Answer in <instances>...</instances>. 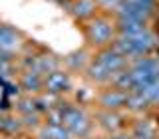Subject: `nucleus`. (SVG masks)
I'll use <instances>...</instances> for the list:
<instances>
[{
	"mask_svg": "<svg viewBox=\"0 0 159 139\" xmlns=\"http://www.w3.org/2000/svg\"><path fill=\"white\" fill-rule=\"evenodd\" d=\"M155 46H157V36L151 34L149 30H143V32L135 34V36H121L116 42L113 50H117L125 58H133V56L147 54L149 50H153Z\"/></svg>",
	"mask_w": 159,
	"mask_h": 139,
	"instance_id": "f257e3e1",
	"label": "nucleus"
},
{
	"mask_svg": "<svg viewBox=\"0 0 159 139\" xmlns=\"http://www.w3.org/2000/svg\"><path fill=\"white\" fill-rule=\"evenodd\" d=\"M153 2H119L117 4V20L125 22V20H133V22H145V18L151 14Z\"/></svg>",
	"mask_w": 159,
	"mask_h": 139,
	"instance_id": "f03ea898",
	"label": "nucleus"
},
{
	"mask_svg": "<svg viewBox=\"0 0 159 139\" xmlns=\"http://www.w3.org/2000/svg\"><path fill=\"white\" fill-rule=\"evenodd\" d=\"M62 125L74 135H84L88 131V119L76 107H64V121Z\"/></svg>",
	"mask_w": 159,
	"mask_h": 139,
	"instance_id": "7ed1b4c3",
	"label": "nucleus"
},
{
	"mask_svg": "<svg viewBox=\"0 0 159 139\" xmlns=\"http://www.w3.org/2000/svg\"><path fill=\"white\" fill-rule=\"evenodd\" d=\"M96 60L107 70L109 74H111V76H113V74H117L119 70L125 66V56H121L117 50H106V52H102Z\"/></svg>",
	"mask_w": 159,
	"mask_h": 139,
	"instance_id": "20e7f679",
	"label": "nucleus"
},
{
	"mask_svg": "<svg viewBox=\"0 0 159 139\" xmlns=\"http://www.w3.org/2000/svg\"><path fill=\"white\" fill-rule=\"evenodd\" d=\"M88 36L93 44H106L111 38V24H107L106 20H96L88 26Z\"/></svg>",
	"mask_w": 159,
	"mask_h": 139,
	"instance_id": "39448f33",
	"label": "nucleus"
},
{
	"mask_svg": "<svg viewBox=\"0 0 159 139\" xmlns=\"http://www.w3.org/2000/svg\"><path fill=\"white\" fill-rule=\"evenodd\" d=\"M26 68L30 70V72H36V74H40V76H42V74H52L54 70L58 68V62L56 60H54L52 56H38V58H32V60H26Z\"/></svg>",
	"mask_w": 159,
	"mask_h": 139,
	"instance_id": "423d86ee",
	"label": "nucleus"
},
{
	"mask_svg": "<svg viewBox=\"0 0 159 139\" xmlns=\"http://www.w3.org/2000/svg\"><path fill=\"white\" fill-rule=\"evenodd\" d=\"M44 86L50 93H60V92H66L70 87V78L66 74L58 72V70H54L52 74H48L46 79H44Z\"/></svg>",
	"mask_w": 159,
	"mask_h": 139,
	"instance_id": "0eeeda50",
	"label": "nucleus"
},
{
	"mask_svg": "<svg viewBox=\"0 0 159 139\" xmlns=\"http://www.w3.org/2000/svg\"><path fill=\"white\" fill-rule=\"evenodd\" d=\"M127 99V93L121 92V89H107L106 93H102L99 97V103H102L106 109H116V107H121Z\"/></svg>",
	"mask_w": 159,
	"mask_h": 139,
	"instance_id": "6e6552de",
	"label": "nucleus"
},
{
	"mask_svg": "<svg viewBox=\"0 0 159 139\" xmlns=\"http://www.w3.org/2000/svg\"><path fill=\"white\" fill-rule=\"evenodd\" d=\"M18 44H20V38H18V34L14 32L12 28L0 26V50L10 52V50L18 48Z\"/></svg>",
	"mask_w": 159,
	"mask_h": 139,
	"instance_id": "1a4fd4ad",
	"label": "nucleus"
},
{
	"mask_svg": "<svg viewBox=\"0 0 159 139\" xmlns=\"http://www.w3.org/2000/svg\"><path fill=\"white\" fill-rule=\"evenodd\" d=\"M40 139H70V131L64 125H46L40 131Z\"/></svg>",
	"mask_w": 159,
	"mask_h": 139,
	"instance_id": "9d476101",
	"label": "nucleus"
},
{
	"mask_svg": "<svg viewBox=\"0 0 159 139\" xmlns=\"http://www.w3.org/2000/svg\"><path fill=\"white\" fill-rule=\"evenodd\" d=\"M155 135V129L149 121H137L135 127H133V139H153Z\"/></svg>",
	"mask_w": 159,
	"mask_h": 139,
	"instance_id": "9b49d317",
	"label": "nucleus"
},
{
	"mask_svg": "<svg viewBox=\"0 0 159 139\" xmlns=\"http://www.w3.org/2000/svg\"><path fill=\"white\" fill-rule=\"evenodd\" d=\"M88 76L92 78V79H96V82H107V79L111 78V74H109L107 70L96 60V62L89 64V68H88Z\"/></svg>",
	"mask_w": 159,
	"mask_h": 139,
	"instance_id": "f8f14e48",
	"label": "nucleus"
},
{
	"mask_svg": "<svg viewBox=\"0 0 159 139\" xmlns=\"http://www.w3.org/2000/svg\"><path fill=\"white\" fill-rule=\"evenodd\" d=\"M22 87L26 92H38L42 87V76L28 70V74H24V78H22Z\"/></svg>",
	"mask_w": 159,
	"mask_h": 139,
	"instance_id": "ddd939ff",
	"label": "nucleus"
},
{
	"mask_svg": "<svg viewBox=\"0 0 159 139\" xmlns=\"http://www.w3.org/2000/svg\"><path fill=\"white\" fill-rule=\"evenodd\" d=\"M131 70H135V72H153V70H159V60L157 58H137Z\"/></svg>",
	"mask_w": 159,
	"mask_h": 139,
	"instance_id": "4468645a",
	"label": "nucleus"
},
{
	"mask_svg": "<svg viewBox=\"0 0 159 139\" xmlns=\"http://www.w3.org/2000/svg\"><path fill=\"white\" fill-rule=\"evenodd\" d=\"M143 30H145L143 22H133V20L119 22V32H121V36H135V34L143 32Z\"/></svg>",
	"mask_w": 159,
	"mask_h": 139,
	"instance_id": "2eb2a0df",
	"label": "nucleus"
},
{
	"mask_svg": "<svg viewBox=\"0 0 159 139\" xmlns=\"http://www.w3.org/2000/svg\"><path fill=\"white\" fill-rule=\"evenodd\" d=\"M111 78H113V83H116L119 89H129V92L133 89V76H131V70H127V72H121V74H117V76H111Z\"/></svg>",
	"mask_w": 159,
	"mask_h": 139,
	"instance_id": "dca6fc26",
	"label": "nucleus"
},
{
	"mask_svg": "<svg viewBox=\"0 0 159 139\" xmlns=\"http://www.w3.org/2000/svg\"><path fill=\"white\" fill-rule=\"evenodd\" d=\"M74 14H76L78 18H88L89 14L93 12V2L92 0H78L76 4L72 6Z\"/></svg>",
	"mask_w": 159,
	"mask_h": 139,
	"instance_id": "f3484780",
	"label": "nucleus"
},
{
	"mask_svg": "<svg viewBox=\"0 0 159 139\" xmlns=\"http://www.w3.org/2000/svg\"><path fill=\"white\" fill-rule=\"evenodd\" d=\"M125 103H127V107L129 109H133V111H139V109H143L147 105V99L141 96V93H137V92H131L127 96V99H125Z\"/></svg>",
	"mask_w": 159,
	"mask_h": 139,
	"instance_id": "a211bd4d",
	"label": "nucleus"
},
{
	"mask_svg": "<svg viewBox=\"0 0 159 139\" xmlns=\"http://www.w3.org/2000/svg\"><path fill=\"white\" fill-rule=\"evenodd\" d=\"M137 93H141V96L145 97L149 103H157V101H159V82L151 83V86H147L145 89H141V92H137Z\"/></svg>",
	"mask_w": 159,
	"mask_h": 139,
	"instance_id": "6ab92c4d",
	"label": "nucleus"
},
{
	"mask_svg": "<svg viewBox=\"0 0 159 139\" xmlns=\"http://www.w3.org/2000/svg\"><path fill=\"white\" fill-rule=\"evenodd\" d=\"M20 129V121L14 117H0V131H6V133H14Z\"/></svg>",
	"mask_w": 159,
	"mask_h": 139,
	"instance_id": "aec40b11",
	"label": "nucleus"
},
{
	"mask_svg": "<svg viewBox=\"0 0 159 139\" xmlns=\"http://www.w3.org/2000/svg\"><path fill=\"white\" fill-rule=\"evenodd\" d=\"M48 121H50V125H62V121H64V105L48 111Z\"/></svg>",
	"mask_w": 159,
	"mask_h": 139,
	"instance_id": "412c9836",
	"label": "nucleus"
},
{
	"mask_svg": "<svg viewBox=\"0 0 159 139\" xmlns=\"http://www.w3.org/2000/svg\"><path fill=\"white\" fill-rule=\"evenodd\" d=\"M102 125L106 129H116L119 125V117L116 113H103L102 115Z\"/></svg>",
	"mask_w": 159,
	"mask_h": 139,
	"instance_id": "4be33fe9",
	"label": "nucleus"
},
{
	"mask_svg": "<svg viewBox=\"0 0 159 139\" xmlns=\"http://www.w3.org/2000/svg\"><path fill=\"white\" fill-rule=\"evenodd\" d=\"M66 62H68L72 68H80L84 62H86V54H84V52H80V54H74V56H70V58L66 60Z\"/></svg>",
	"mask_w": 159,
	"mask_h": 139,
	"instance_id": "5701e85b",
	"label": "nucleus"
},
{
	"mask_svg": "<svg viewBox=\"0 0 159 139\" xmlns=\"http://www.w3.org/2000/svg\"><path fill=\"white\" fill-rule=\"evenodd\" d=\"M50 99L48 97H40V99H36V101H34V109H36V111H50Z\"/></svg>",
	"mask_w": 159,
	"mask_h": 139,
	"instance_id": "b1692460",
	"label": "nucleus"
},
{
	"mask_svg": "<svg viewBox=\"0 0 159 139\" xmlns=\"http://www.w3.org/2000/svg\"><path fill=\"white\" fill-rule=\"evenodd\" d=\"M18 109L24 113V115H26V113H32V111H36V109H34V101H20Z\"/></svg>",
	"mask_w": 159,
	"mask_h": 139,
	"instance_id": "393cba45",
	"label": "nucleus"
},
{
	"mask_svg": "<svg viewBox=\"0 0 159 139\" xmlns=\"http://www.w3.org/2000/svg\"><path fill=\"white\" fill-rule=\"evenodd\" d=\"M36 121H38V119H36V115H32V113H26V115H24V123H26V125H36Z\"/></svg>",
	"mask_w": 159,
	"mask_h": 139,
	"instance_id": "a878e982",
	"label": "nucleus"
},
{
	"mask_svg": "<svg viewBox=\"0 0 159 139\" xmlns=\"http://www.w3.org/2000/svg\"><path fill=\"white\" fill-rule=\"evenodd\" d=\"M99 4H102V6H107V8H111V6H116L117 8V4L121 2V0H98Z\"/></svg>",
	"mask_w": 159,
	"mask_h": 139,
	"instance_id": "bb28decb",
	"label": "nucleus"
},
{
	"mask_svg": "<svg viewBox=\"0 0 159 139\" xmlns=\"http://www.w3.org/2000/svg\"><path fill=\"white\" fill-rule=\"evenodd\" d=\"M109 139H131V137H127V135H113V137H109Z\"/></svg>",
	"mask_w": 159,
	"mask_h": 139,
	"instance_id": "cd10ccee",
	"label": "nucleus"
},
{
	"mask_svg": "<svg viewBox=\"0 0 159 139\" xmlns=\"http://www.w3.org/2000/svg\"><path fill=\"white\" fill-rule=\"evenodd\" d=\"M123 2H153V0H123Z\"/></svg>",
	"mask_w": 159,
	"mask_h": 139,
	"instance_id": "c85d7f7f",
	"label": "nucleus"
}]
</instances>
